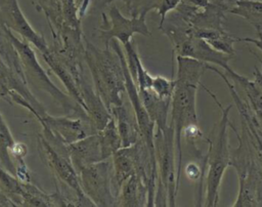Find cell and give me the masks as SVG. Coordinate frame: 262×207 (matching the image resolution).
Masks as SVG:
<instances>
[{
  "label": "cell",
  "mask_w": 262,
  "mask_h": 207,
  "mask_svg": "<svg viewBox=\"0 0 262 207\" xmlns=\"http://www.w3.org/2000/svg\"><path fill=\"white\" fill-rule=\"evenodd\" d=\"M85 64L92 77L95 90L108 110L124 104L126 80L124 73L125 53L117 39L103 49L93 45L85 38Z\"/></svg>",
  "instance_id": "1"
},
{
  "label": "cell",
  "mask_w": 262,
  "mask_h": 207,
  "mask_svg": "<svg viewBox=\"0 0 262 207\" xmlns=\"http://www.w3.org/2000/svg\"><path fill=\"white\" fill-rule=\"evenodd\" d=\"M200 86L207 91L221 112L219 122L215 124L211 134L206 137V141L208 143L206 167L208 170L206 175V195L204 199V206L215 207L219 202V188L221 185L223 175L226 169L230 166L231 150L229 146L227 127L230 124L229 113L232 105L224 108L209 88L202 83Z\"/></svg>",
  "instance_id": "2"
},
{
  "label": "cell",
  "mask_w": 262,
  "mask_h": 207,
  "mask_svg": "<svg viewBox=\"0 0 262 207\" xmlns=\"http://www.w3.org/2000/svg\"><path fill=\"white\" fill-rule=\"evenodd\" d=\"M3 27V26H2ZM6 35L16 48L24 71V75L28 85L33 86L43 92H46L54 100V102L62 110V112L71 117L90 120L86 111L69 94L62 92L49 78L45 70L37 59L36 53L32 45L26 40L16 37L13 32L3 27ZM91 121V120H90Z\"/></svg>",
  "instance_id": "3"
},
{
  "label": "cell",
  "mask_w": 262,
  "mask_h": 207,
  "mask_svg": "<svg viewBox=\"0 0 262 207\" xmlns=\"http://www.w3.org/2000/svg\"><path fill=\"white\" fill-rule=\"evenodd\" d=\"M155 154L158 171L155 206H175L179 182L177 179L175 136L171 124L163 130L156 128Z\"/></svg>",
  "instance_id": "4"
},
{
  "label": "cell",
  "mask_w": 262,
  "mask_h": 207,
  "mask_svg": "<svg viewBox=\"0 0 262 207\" xmlns=\"http://www.w3.org/2000/svg\"><path fill=\"white\" fill-rule=\"evenodd\" d=\"M196 91L198 87L176 82L171 100V121L174 130L177 179L180 181L182 167V132L190 124H199L196 113Z\"/></svg>",
  "instance_id": "5"
},
{
  "label": "cell",
  "mask_w": 262,
  "mask_h": 207,
  "mask_svg": "<svg viewBox=\"0 0 262 207\" xmlns=\"http://www.w3.org/2000/svg\"><path fill=\"white\" fill-rule=\"evenodd\" d=\"M78 176L82 191L95 206H117V197L113 190L111 159L85 166L78 172Z\"/></svg>",
  "instance_id": "6"
},
{
  "label": "cell",
  "mask_w": 262,
  "mask_h": 207,
  "mask_svg": "<svg viewBox=\"0 0 262 207\" xmlns=\"http://www.w3.org/2000/svg\"><path fill=\"white\" fill-rule=\"evenodd\" d=\"M37 151L43 164L51 171L53 178L73 189L80 197L82 206H95L81 189L78 172L72 164L70 154L55 150L42 133H39L37 138Z\"/></svg>",
  "instance_id": "7"
},
{
  "label": "cell",
  "mask_w": 262,
  "mask_h": 207,
  "mask_svg": "<svg viewBox=\"0 0 262 207\" xmlns=\"http://www.w3.org/2000/svg\"><path fill=\"white\" fill-rule=\"evenodd\" d=\"M146 14L133 15L126 17L116 5H112L108 9V17L102 12V23L98 29V38L103 42L104 47L110 46L113 39H117L125 45L132 40L133 35L140 34L142 36H150V31L145 20Z\"/></svg>",
  "instance_id": "8"
},
{
  "label": "cell",
  "mask_w": 262,
  "mask_h": 207,
  "mask_svg": "<svg viewBox=\"0 0 262 207\" xmlns=\"http://www.w3.org/2000/svg\"><path fill=\"white\" fill-rule=\"evenodd\" d=\"M0 25L16 33L21 39L34 46L41 55L49 52L50 45L31 26L17 0H0Z\"/></svg>",
  "instance_id": "9"
},
{
  "label": "cell",
  "mask_w": 262,
  "mask_h": 207,
  "mask_svg": "<svg viewBox=\"0 0 262 207\" xmlns=\"http://www.w3.org/2000/svg\"><path fill=\"white\" fill-rule=\"evenodd\" d=\"M36 119L41 124V126L48 127L59 139L64 143L70 144L84 138L87 135L96 133L97 130L90 120L62 116L53 117L48 113L43 116H37Z\"/></svg>",
  "instance_id": "10"
},
{
  "label": "cell",
  "mask_w": 262,
  "mask_h": 207,
  "mask_svg": "<svg viewBox=\"0 0 262 207\" xmlns=\"http://www.w3.org/2000/svg\"><path fill=\"white\" fill-rule=\"evenodd\" d=\"M173 52L175 55L188 56L209 65H216L224 69L225 72L231 69L229 60L234 56L215 49L206 40L194 36H189Z\"/></svg>",
  "instance_id": "11"
},
{
  "label": "cell",
  "mask_w": 262,
  "mask_h": 207,
  "mask_svg": "<svg viewBox=\"0 0 262 207\" xmlns=\"http://www.w3.org/2000/svg\"><path fill=\"white\" fill-rule=\"evenodd\" d=\"M10 91L16 92L24 98H26L34 107V109L37 111L40 117H43L47 114V111L44 108V106L37 99V97L30 90L26 80L23 79L14 71H12L0 58V97L6 100L8 93Z\"/></svg>",
  "instance_id": "12"
},
{
  "label": "cell",
  "mask_w": 262,
  "mask_h": 207,
  "mask_svg": "<svg viewBox=\"0 0 262 207\" xmlns=\"http://www.w3.org/2000/svg\"><path fill=\"white\" fill-rule=\"evenodd\" d=\"M79 92L84 110L86 111L96 130L99 131L112 118L110 110L101 99L98 92L95 90L94 85L89 82L88 78L84 79L79 84Z\"/></svg>",
  "instance_id": "13"
},
{
  "label": "cell",
  "mask_w": 262,
  "mask_h": 207,
  "mask_svg": "<svg viewBox=\"0 0 262 207\" xmlns=\"http://www.w3.org/2000/svg\"><path fill=\"white\" fill-rule=\"evenodd\" d=\"M68 149L72 164L77 172L87 165L102 161L97 132L68 144Z\"/></svg>",
  "instance_id": "14"
},
{
  "label": "cell",
  "mask_w": 262,
  "mask_h": 207,
  "mask_svg": "<svg viewBox=\"0 0 262 207\" xmlns=\"http://www.w3.org/2000/svg\"><path fill=\"white\" fill-rule=\"evenodd\" d=\"M110 112L116 120L122 140V148L130 147L141 138L140 130L131 105L130 107H126L124 102L120 106H114L111 108Z\"/></svg>",
  "instance_id": "15"
},
{
  "label": "cell",
  "mask_w": 262,
  "mask_h": 207,
  "mask_svg": "<svg viewBox=\"0 0 262 207\" xmlns=\"http://www.w3.org/2000/svg\"><path fill=\"white\" fill-rule=\"evenodd\" d=\"M148 198V188L145 180L138 174L133 173L122 184L118 196L117 206L138 207L146 206Z\"/></svg>",
  "instance_id": "16"
},
{
  "label": "cell",
  "mask_w": 262,
  "mask_h": 207,
  "mask_svg": "<svg viewBox=\"0 0 262 207\" xmlns=\"http://www.w3.org/2000/svg\"><path fill=\"white\" fill-rule=\"evenodd\" d=\"M140 98L144 105L146 112L148 113L150 119L156 124L157 129H165L168 124V115L171 110V100L167 98H162L156 94L150 88L139 90Z\"/></svg>",
  "instance_id": "17"
},
{
  "label": "cell",
  "mask_w": 262,
  "mask_h": 207,
  "mask_svg": "<svg viewBox=\"0 0 262 207\" xmlns=\"http://www.w3.org/2000/svg\"><path fill=\"white\" fill-rule=\"evenodd\" d=\"M176 78L175 81L199 87L201 78L208 70V64L192 57L176 55Z\"/></svg>",
  "instance_id": "18"
},
{
  "label": "cell",
  "mask_w": 262,
  "mask_h": 207,
  "mask_svg": "<svg viewBox=\"0 0 262 207\" xmlns=\"http://www.w3.org/2000/svg\"><path fill=\"white\" fill-rule=\"evenodd\" d=\"M229 13L235 14L249 22L256 31L262 32V1L260 0H230Z\"/></svg>",
  "instance_id": "19"
},
{
  "label": "cell",
  "mask_w": 262,
  "mask_h": 207,
  "mask_svg": "<svg viewBox=\"0 0 262 207\" xmlns=\"http://www.w3.org/2000/svg\"><path fill=\"white\" fill-rule=\"evenodd\" d=\"M97 134L99 137L102 160L111 159L114 153L122 148V140L118 131L116 120L113 116L105 126L97 131Z\"/></svg>",
  "instance_id": "20"
},
{
  "label": "cell",
  "mask_w": 262,
  "mask_h": 207,
  "mask_svg": "<svg viewBox=\"0 0 262 207\" xmlns=\"http://www.w3.org/2000/svg\"><path fill=\"white\" fill-rule=\"evenodd\" d=\"M21 206H56L54 194H47L39 187L30 182H23Z\"/></svg>",
  "instance_id": "21"
},
{
  "label": "cell",
  "mask_w": 262,
  "mask_h": 207,
  "mask_svg": "<svg viewBox=\"0 0 262 207\" xmlns=\"http://www.w3.org/2000/svg\"><path fill=\"white\" fill-rule=\"evenodd\" d=\"M14 142L15 140L12 137L10 129L0 112V164L13 175H15V164L10 155V149Z\"/></svg>",
  "instance_id": "22"
},
{
  "label": "cell",
  "mask_w": 262,
  "mask_h": 207,
  "mask_svg": "<svg viewBox=\"0 0 262 207\" xmlns=\"http://www.w3.org/2000/svg\"><path fill=\"white\" fill-rule=\"evenodd\" d=\"M0 188L15 206H21L23 181L0 164Z\"/></svg>",
  "instance_id": "23"
},
{
  "label": "cell",
  "mask_w": 262,
  "mask_h": 207,
  "mask_svg": "<svg viewBox=\"0 0 262 207\" xmlns=\"http://www.w3.org/2000/svg\"><path fill=\"white\" fill-rule=\"evenodd\" d=\"M175 85V79H168L163 76H154L150 89L162 98L172 99Z\"/></svg>",
  "instance_id": "24"
},
{
  "label": "cell",
  "mask_w": 262,
  "mask_h": 207,
  "mask_svg": "<svg viewBox=\"0 0 262 207\" xmlns=\"http://www.w3.org/2000/svg\"><path fill=\"white\" fill-rule=\"evenodd\" d=\"M181 1L182 0H159L158 4L156 5V8H155V9H157L158 14L160 15L159 27L165 22L169 12L175 10Z\"/></svg>",
  "instance_id": "25"
},
{
  "label": "cell",
  "mask_w": 262,
  "mask_h": 207,
  "mask_svg": "<svg viewBox=\"0 0 262 207\" xmlns=\"http://www.w3.org/2000/svg\"><path fill=\"white\" fill-rule=\"evenodd\" d=\"M28 153V149L25 143L23 142H14L12 148L10 149V155L14 160L17 159H23Z\"/></svg>",
  "instance_id": "26"
},
{
  "label": "cell",
  "mask_w": 262,
  "mask_h": 207,
  "mask_svg": "<svg viewBox=\"0 0 262 207\" xmlns=\"http://www.w3.org/2000/svg\"><path fill=\"white\" fill-rule=\"evenodd\" d=\"M257 38H251V37H238V42H245V43H251L254 44L257 48H259L262 51V32L257 31Z\"/></svg>",
  "instance_id": "27"
},
{
  "label": "cell",
  "mask_w": 262,
  "mask_h": 207,
  "mask_svg": "<svg viewBox=\"0 0 262 207\" xmlns=\"http://www.w3.org/2000/svg\"><path fill=\"white\" fill-rule=\"evenodd\" d=\"M0 206H8V207L15 206L14 203L6 196V194L1 190V188H0Z\"/></svg>",
  "instance_id": "28"
},
{
  "label": "cell",
  "mask_w": 262,
  "mask_h": 207,
  "mask_svg": "<svg viewBox=\"0 0 262 207\" xmlns=\"http://www.w3.org/2000/svg\"><path fill=\"white\" fill-rule=\"evenodd\" d=\"M254 81L262 89V70L258 69L257 67H255V71H254Z\"/></svg>",
  "instance_id": "29"
},
{
  "label": "cell",
  "mask_w": 262,
  "mask_h": 207,
  "mask_svg": "<svg viewBox=\"0 0 262 207\" xmlns=\"http://www.w3.org/2000/svg\"><path fill=\"white\" fill-rule=\"evenodd\" d=\"M256 116L258 117V119H259V121L262 123V114H256Z\"/></svg>",
  "instance_id": "30"
}]
</instances>
